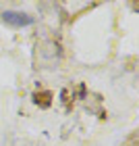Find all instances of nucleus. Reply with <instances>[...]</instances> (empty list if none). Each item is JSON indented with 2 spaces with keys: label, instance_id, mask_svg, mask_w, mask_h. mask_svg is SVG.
<instances>
[{
  "label": "nucleus",
  "instance_id": "1",
  "mask_svg": "<svg viewBox=\"0 0 139 146\" xmlns=\"http://www.w3.org/2000/svg\"><path fill=\"white\" fill-rule=\"evenodd\" d=\"M0 19L10 27H27V25H33L35 21L29 13H23V11H4L0 13Z\"/></svg>",
  "mask_w": 139,
  "mask_h": 146
}]
</instances>
